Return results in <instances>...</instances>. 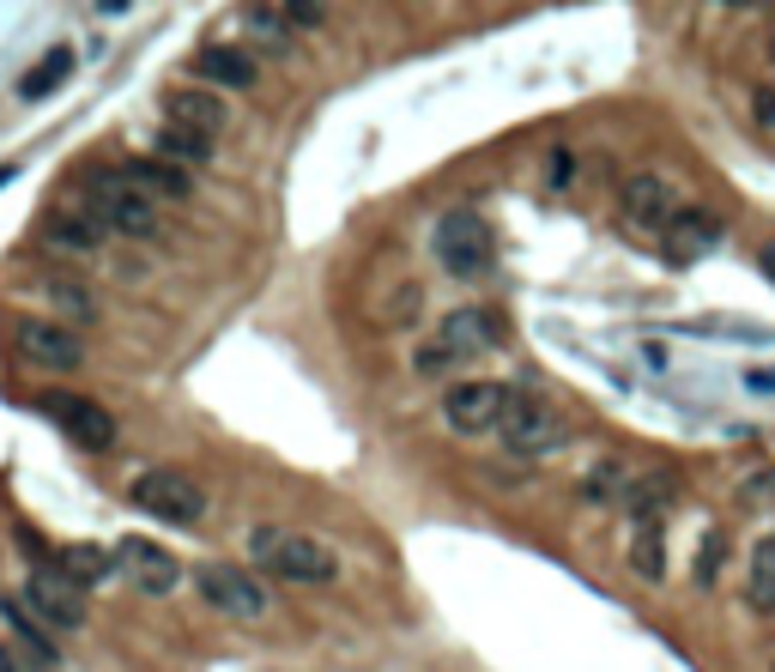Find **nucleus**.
<instances>
[{
  "mask_svg": "<svg viewBox=\"0 0 775 672\" xmlns=\"http://www.w3.org/2000/svg\"><path fill=\"white\" fill-rule=\"evenodd\" d=\"M436 340H443L448 352L467 364V358H479V352H490V345H503V321L490 316V309H455V316L436 321Z\"/></svg>",
  "mask_w": 775,
  "mask_h": 672,
  "instance_id": "nucleus-15",
  "label": "nucleus"
},
{
  "mask_svg": "<svg viewBox=\"0 0 775 672\" xmlns=\"http://www.w3.org/2000/svg\"><path fill=\"white\" fill-rule=\"evenodd\" d=\"M721 564H727V534L721 527H709L703 534V546H696V588H715V576H721Z\"/></svg>",
  "mask_w": 775,
  "mask_h": 672,
  "instance_id": "nucleus-28",
  "label": "nucleus"
},
{
  "mask_svg": "<svg viewBox=\"0 0 775 672\" xmlns=\"http://www.w3.org/2000/svg\"><path fill=\"white\" fill-rule=\"evenodd\" d=\"M624 218L630 225H642V230H666V218L679 213V194L666 176H654V170H637V176H624Z\"/></svg>",
  "mask_w": 775,
  "mask_h": 672,
  "instance_id": "nucleus-14",
  "label": "nucleus"
},
{
  "mask_svg": "<svg viewBox=\"0 0 775 672\" xmlns=\"http://www.w3.org/2000/svg\"><path fill=\"white\" fill-rule=\"evenodd\" d=\"M418 303H424L418 286H400V291H394V303L382 309V316H388L382 328H412V321H418Z\"/></svg>",
  "mask_w": 775,
  "mask_h": 672,
  "instance_id": "nucleus-31",
  "label": "nucleus"
},
{
  "mask_svg": "<svg viewBox=\"0 0 775 672\" xmlns=\"http://www.w3.org/2000/svg\"><path fill=\"white\" fill-rule=\"evenodd\" d=\"M286 19H291V24H303V31H316V24H328V12H321V7H303V0H297V7H286Z\"/></svg>",
  "mask_w": 775,
  "mask_h": 672,
  "instance_id": "nucleus-34",
  "label": "nucleus"
},
{
  "mask_svg": "<svg viewBox=\"0 0 775 672\" xmlns=\"http://www.w3.org/2000/svg\"><path fill=\"white\" fill-rule=\"evenodd\" d=\"M546 170H551V176H546L551 188H570V183H576V158H570V152H551Z\"/></svg>",
  "mask_w": 775,
  "mask_h": 672,
  "instance_id": "nucleus-32",
  "label": "nucleus"
},
{
  "mask_svg": "<svg viewBox=\"0 0 775 672\" xmlns=\"http://www.w3.org/2000/svg\"><path fill=\"white\" fill-rule=\"evenodd\" d=\"M213 146L218 139L194 134V127H158V158L176 164V170H188V176H194V164H213Z\"/></svg>",
  "mask_w": 775,
  "mask_h": 672,
  "instance_id": "nucleus-21",
  "label": "nucleus"
},
{
  "mask_svg": "<svg viewBox=\"0 0 775 672\" xmlns=\"http://www.w3.org/2000/svg\"><path fill=\"white\" fill-rule=\"evenodd\" d=\"M12 352L31 370H80L85 364V340L73 328H61L55 316H19L12 321Z\"/></svg>",
  "mask_w": 775,
  "mask_h": 672,
  "instance_id": "nucleus-7",
  "label": "nucleus"
},
{
  "mask_svg": "<svg viewBox=\"0 0 775 672\" xmlns=\"http://www.w3.org/2000/svg\"><path fill=\"white\" fill-rule=\"evenodd\" d=\"M721 242V218L715 213H703V206H679L673 218H666V230H661V249H666V261H703L709 249Z\"/></svg>",
  "mask_w": 775,
  "mask_h": 672,
  "instance_id": "nucleus-13",
  "label": "nucleus"
},
{
  "mask_svg": "<svg viewBox=\"0 0 775 672\" xmlns=\"http://www.w3.org/2000/svg\"><path fill=\"white\" fill-rule=\"evenodd\" d=\"M122 183L140 188L146 200H188V194H194V176L176 170V164H164V158H134L122 170Z\"/></svg>",
  "mask_w": 775,
  "mask_h": 672,
  "instance_id": "nucleus-18",
  "label": "nucleus"
},
{
  "mask_svg": "<svg viewBox=\"0 0 775 672\" xmlns=\"http://www.w3.org/2000/svg\"><path fill=\"white\" fill-rule=\"evenodd\" d=\"M624 490H630V467H624V461H593L581 497H588V503H612V497L624 503Z\"/></svg>",
  "mask_w": 775,
  "mask_h": 672,
  "instance_id": "nucleus-26",
  "label": "nucleus"
},
{
  "mask_svg": "<svg viewBox=\"0 0 775 672\" xmlns=\"http://www.w3.org/2000/svg\"><path fill=\"white\" fill-rule=\"evenodd\" d=\"M73 73V49H55L49 61H37L31 73H24V85H19V97H43V92H55L61 80Z\"/></svg>",
  "mask_w": 775,
  "mask_h": 672,
  "instance_id": "nucleus-27",
  "label": "nucleus"
},
{
  "mask_svg": "<svg viewBox=\"0 0 775 672\" xmlns=\"http://www.w3.org/2000/svg\"><path fill=\"white\" fill-rule=\"evenodd\" d=\"M92 206H97V225H110L115 237H158V200H146L140 188H127L122 176H103V183H92Z\"/></svg>",
  "mask_w": 775,
  "mask_h": 672,
  "instance_id": "nucleus-8",
  "label": "nucleus"
},
{
  "mask_svg": "<svg viewBox=\"0 0 775 672\" xmlns=\"http://www.w3.org/2000/svg\"><path fill=\"white\" fill-rule=\"evenodd\" d=\"M127 497H134V509L158 515V521H170V527L206 521V490L194 485L188 473H176V467H146V473H134Z\"/></svg>",
  "mask_w": 775,
  "mask_h": 672,
  "instance_id": "nucleus-3",
  "label": "nucleus"
},
{
  "mask_svg": "<svg viewBox=\"0 0 775 672\" xmlns=\"http://www.w3.org/2000/svg\"><path fill=\"white\" fill-rule=\"evenodd\" d=\"M55 576H68L73 588H97V581H110L115 576V551L110 546H92V539H73V546H61L55 551V564H49Z\"/></svg>",
  "mask_w": 775,
  "mask_h": 672,
  "instance_id": "nucleus-17",
  "label": "nucleus"
},
{
  "mask_svg": "<svg viewBox=\"0 0 775 672\" xmlns=\"http://www.w3.org/2000/svg\"><path fill=\"white\" fill-rule=\"evenodd\" d=\"M0 612H7V624H12V637H19V649L31 654V666H61V654H55V637H49V630L37 624V618L24 612L19 600H0Z\"/></svg>",
  "mask_w": 775,
  "mask_h": 672,
  "instance_id": "nucleus-20",
  "label": "nucleus"
},
{
  "mask_svg": "<svg viewBox=\"0 0 775 672\" xmlns=\"http://www.w3.org/2000/svg\"><path fill=\"white\" fill-rule=\"evenodd\" d=\"M745 606H752L757 618H775V534L757 539L752 551V576H745Z\"/></svg>",
  "mask_w": 775,
  "mask_h": 672,
  "instance_id": "nucleus-22",
  "label": "nucleus"
},
{
  "mask_svg": "<svg viewBox=\"0 0 775 672\" xmlns=\"http://www.w3.org/2000/svg\"><path fill=\"white\" fill-rule=\"evenodd\" d=\"M115 558H122V570L134 576V588L152 593V600H164V593L183 588V564H176L164 546H152V539H122Z\"/></svg>",
  "mask_w": 775,
  "mask_h": 672,
  "instance_id": "nucleus-11",
  "label": "nucleus"
},
{
  "mask_svg": "<svg viewBox=\"0 0 775 672\" xmlns=\"http://www.w3.org/2000/svg\"><path fill=\"white\" fill-rule=\"evenodd\" d=\"M497 436L509 455H551V448H564V436H570V424L558 418V406L539 394H509V406H503L497 418Z\"/></svg>",
  "mask_w": 775,
  "mask_h": 672,
  "instance_id": "nucleus-6",
  "label": "nucleus"
},
{
  "mask_svg": "<svg viewBox=\"0 0 775 672\" xmlns=\"http://www.w3.org/2000/svg\"><path fill=\"white\" fill-rule=\"evenodd\" d=\"M164 115H170V127H194L206 139H218L230 127V103L218 92H206V85H170L164 92Z\"/></svg>",
  "mask_w": 775,
  "mask_h": 672,
  "instance_id": "nucleus-12",
  "label": "nucleus"
},
{
  "mask_svg": "<svg viewBox=\"0 0 775 672\" xmlns=\"http://www.w3.org/2000/svg\"><path fill=\"white\" fill-rule=\"evenodd\" d=\"M757 267H764V273H769V286H775V242H764V249H757Z\"/></svg>",
  "mask_w": 775,
  "mask_h": 672,
  "instance_id": "nucleus-38",
  "label": "nucleus"
},
{
  "mask_svg": "<svg viewBox=\"0 0 775 672\" xmlns=\"http://www.w3.org/2000/svg\"><path fill=\"white\" fill-rule=\"evenodd\" d=\"M752 115L775 134V92H769V85H757V92H752Z\"/></svg>",
  "mask_w": 775,
  "mask_h": 672,
  "instance_id": "nucleus-33",
  "label": "nucleus"
},
{
  "mask_svg": "<svg viewBox=\"0 0 775 672\" xmlns=\"http://www.w3.org/2000/svg\"><path fill=\"white\" fill-rule=\"evenodd\" d=\"M194 593H200L213 612L242 618V624H261L273 612V593L261 588V576L242 570V564H194Z\"/></svg>",
  "mask_w": 775,
  "mask_h": 672,
  "instance_id": "nucleus-2",
  "label": "nucleus"
},
{
  "mask_svg": "<svg viewBox=\"0 0 775 672\" xmlns=\"http://www.w3.org/2000/svg\"><path fill=\"white\" fill-rule=\"evenodd\" d=\"M24 612L37 618L43 630H61V637H73V630H85V593L73 588L68 576L55 570H37L31 581H24Z\"/></svg>",
  "mask_w": 775,
  "mask_h": 672,
  "instance_id": "nucleus-10",
  "label": "nucleus"
},
{
  "mask_svg": "<svg viewBox=\"0 0 775 672\" xmlns=\"http://www.w3.org/2000/svg\"><path fill=\"white\" fill-rule=\"evenodd\" d=\"M37 412H43V418L55 424L73 448H85V455L115 448V418L97 406V400L73 394V387H43V394H37Z\"/></svg>",
  "mask_w": 775,
  "mask_h": 672,
  "instance_id": "nucleus-5",
  "label": "nucleus"
},
{
  "mask_svg": "<svg viewBox=\"0 0 775 672\" xmlns=\"http://www.w3.org/2000/svg\"><path fill=\"white\" fill-rule=\"evenodd\" d=\"M740 497H745V503H764V497H775V473H757V479H745Z\"/></svg>",
  "mask_w": 775,
  "mask_h": 672,
  "instance_id": "nucleus-35",
  "label": "nucleus"
},
{
  "mask_svg": "<svg viewBox=\"0 0 775 672\" xmlns=\"http://www.w3.org/2000/svg\"><path fill=\"white\" fill-rule=\"evenodd\" d=\"M249 558L261 564L267 576L297 581V588H328V581H340V551L321 546L316 534H297V527H255Z\"/></svg>",
  "mask_w": 775,
  "mask_h": 672,
  "instance_id": "nucleus-1",
  "label": "nucleus"
},
{
  "mask_svg": "<svg viewBox=\"0 0 775 672\" xmlns=\"http://www.w3.org/2000/svg\"><path fill=\"white\" fill-rule=\"evenodd\" d=\"M194 80L206 92H249L255 85V55H242L237 43H206L194 55Z\"/></svg>",
  "mask_w": 775,
  "mask_h": 672,
  "instance_id": "nucleus-16",
  "label": "nucleus"
},
{
  "mask_svg": "<svg viewBox=\"0 0 775 672\" xmlns=\"http://www.w3.org/2000/svg\"><path fill=\"white\" fill-rule=\"evenodd\" d=\"M745 387H752V394H775V364L769 370H745Z\"/></svg>",
  "mask_w": 775,
  "mask_h": 672,
  "instance_id": "nucleus-36",
  "label": "nucleus"
},
{
  "mask_svg": "<svg viewBox=\"0 0 775 672\" xmlns=\"http://www.w3.org/2000/svg\"><path fill=\"white\" fill-rule=\"evenodd\" d=\"M0 672H31V666H24L19 649H7V642H0Z\"/></svg>",
  "mask_w": 775,
  "mask_h": 672,
  "instance_id": "nucleus-37",
  "label": "nucleus"
},
{
  "mask_svg": "<svg viewBox=\"0 0 775 672\" xmlns=\"http://www.w3.org/2000/svg\"><path fill=\"white\" fill-rule=\"evenodd\" d=\"M455 364H461V358L448 352L443 340H424L418 352H412V370H418V376H448V370H455Z\"/></svg>",
  "mask_w": 775,
  "mask_h": 672,
  "instance_id": "nucleus-29",
  "label": "nucleus"
},
{
  "mask_svg": "<svg viewBox=\"0 0 775 672\" xmlns=\"http://www.w3.org/2000/svg\"><path fill=\"white\" fill-rule=\"evenodd\" d=\"M673 497H679L673 473H642V479H630V490H624V509H630L637 527H661V515L673 509Z\"/></svg>",
  "mask_w": 775,
  "mask_h": 672,
  "instance_id": "nucleus-19",
  "label": "nucleus"
},
{
  "mask_svg": "<svg viewBox=\"0 0 775 672\" xmlns=\"http://www.w3.org/2000/svg\"><path fill=\"white\" fill-rule=\"evenodd\" d=\"M43 297H49V309H61V328H68V321H92V316H97L92 291H80V286H73L68 273L43 279Z\"/></svg>",
  "mask_w": 775,
  "mask_h": 672,
  "instance_id": "nucleus-24",
  "label": "nucleus"
},
{
  "mask_svg": "<svg viewBox=\"0 0 775 672\" xmlns=\"http://www.w3.org/2000/svg\"><path fill=\"white\" fill-rule=\"evenodd\" d=\"M242 24H249V31H261V37H286L291 31V19H286V7H242L237 12Z\"/></svg>",
  "mask_w": 775,
  "mask_h": 672,
  "instance_id": "nucleus-30",
  "label": "nucleus"
},
{
  "mask_svg": "<svg viewBox=\"0 0 775 672\" xmlns=\"http://www.w3.org/2000/svg\"><path fill=\"white\" fill-rule=\"evenodd\" d=\"M43 242H49V249H61V255H97L103 249V225H97V218H49Z\"/></svg>",
  "mask_w": 775,
  "mask_h": 672,
  "instance_id": "nucleus-23",
  "label": "nucleus"
},
{
  "mask_svg": "<svg viewBox=\"0 0 775 672\" xmlns=\"http://www.w3.org/2000/svg\"><path fill=\"white\" fill-rule=\"evenodd\" d=\"M630 570L642 581H661L666 576V539L661 527H637V539H630Z\"/></svg>",
  "mask_w": 775,
  "mask_h": 672,
  "instance_id": "nucleus-25",
  "label": "nucleus"
},
{
  "mask_svg": "<svg viewBox=\"0 0 775 672\" xmlns=\"http://www.w3.org/2000/svg\"><path fill=\"white\" fill-rule=\"evenodd\" d=\"M436 267L448 279H485L490 273V225L479 213H443L431 230Z\"/></svg>",
  "mask_w": 775,
  "mask_h": 672,
  "instance_id": "nucleus-4",
  "label": "nucleus"
},
{
  "mask_svg": "<svg viewBox=\"0 0 775 672\" xmlns=\"http://www.w3.org/2000/svg\"><path fill=\"white\" fill-rule=\"evenodd\" d=\"M503 406H509V387L473 376V382H455V387L443 394V424H448L455 436H485V431H497Z\"/></svg>",
  "mask_w": 775,
  "mask_h": 672,
  "instance_id": "nucleus-9",
  "label": "nucleus"
}]
</instances>
